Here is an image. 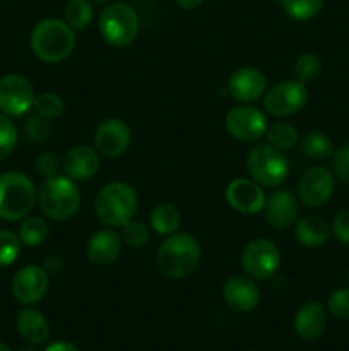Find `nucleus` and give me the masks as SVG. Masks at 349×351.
Segmentation results:
<instances>
[{
	"label": "nucleus",
	"mask_w": 349,
	"mask_h": 351,
	"mask_svg": "<svg viewBox=\"0 0 349 351\" xmlns=\"http://www.w3.org/2000/svg\"><path fill=\"white\" fill-rule=\"evenodd\" d=\"M202 259L201 243L188 233L168 237L157 249V269L170 280H183L197 271Z\"/></svg>",
	"instance_id": "obj_1"
},
{
	"label": "nucleus",
	"mask_w": 349,
	"mask_h": 351,
	"mask_svg": "<svg viewBox=\"0 0 349 351\" xmlns=\"http://www.w3.org/2000/svg\"><path fill=\"white\" fill-rule=\"evenodd\" d=\"M75 48V33L65 21L43 19L31 33V50L47 64H60Z\"/></svg>",
	"instance_id": "obj_2"
},
{
	"label": "nucleus",
	"mask_w": 349,
	"mask_h": 351,
	"mask_svg": "<svg viewBox=\"0 0 349 351\" xmlns=\"http://www.w3.org/2000/svg\"><path fill=\"white\" fill-rule=\"evenodd\" d=\"M36 202L33 180L21 171L0 175V219L19 221L29 216Z\"/></svg>",
	"instance_id": "obj_3"
},
{
	"label": "nucleus",
	"mask_w": 349,
	"mask_h": 351,
	"mask_svg": "<svg viewBox=\"0 0 349 351\" xmlns=\"http://www.w3.org/2000/svg\"><path fill=\"white\" fill-rule=\"evenodd\" d=\"M38 204L44 216L55 221H65L77 215L81 208V192L74 180L67 177H51L44 180L38 192Z\"/></svg>",
	"instance_id": "obj_4"
},
{
	"label": "nucleus",
	"mask_w": 349,
	"mask_h": 351,
	"mask_svg": "<svg viewBox=\"0 0 349 351\" xmlns=\"http://www.w3.org/2000/svg\"><path fill=\"white\" fill-rule=\"evenodd\" d=\"M94 211L106 226H123L137 213V194L125 182H109L98 192Z\"/></svg>",
	"instance_id": "obj_5"
},
{
	"label": "nucleus",
	"mask_w": 349,
	"mask_h": 351,
	"mask_svg": "<svg viewBox=\"0 0 349 351\" xmlns=\"http://www.w3.org/2000/svg\"><path fill=\"white\" fill-rule=\"evenodd\" d=\"M139 16L129 3L115 2L99 14V33L103 40L116 48H125L139 34Z\"/></svg>",
	"instance_id": "obj_6"
},
{
	"label": "nucleus",
	"mask_w": 349,
	"mask_h": 351,
	"mask_svg": "<svg viewBox=\"0 0 349 351\" xmlns=\"http://www.w3.org/2000/svg\"><path fill=\"white\" fill-rule=\"evenodd\" d=\"M246 171L262 187H277L289 173V165L283 151L270 144H259L246 156Z\"/></svg>",
	"instance_id": "obj_7"
},
{
	"label": "nucleus",
	"mask_w": 349,
	"mask_h": 351,
	"mask_svg": "<svg viewBox=\"0 0 349 351\" xmlns=\"http://www.w3.org/2000/svg\"><path fill=\"white\" fill-rule=\"evenodd\" d=\"M308 103L307 84L291 79L274 84L263 96V108L274 117H289L301 112Z\"/></svg>",
	"instance_id": "obj_8"
},
{
	"label": "nucleus",
	"mask_w": 349,
	"mask_h": 351,
	"mask_svg": "<svg viewBox=\"0 0 349 351\" xmlns=\"http://www.w3.org/2000/svg\"><path fill=\"white\" fill-rule=\"evenodd\" d=\"M281 266V252L270 240L255 239L242 252V267L252 280H269Z\"/></svg>",
	"instance_id": "obj_9"
},
{
	"label": "nucleus",
	"mask_w": 349,
	"mask_h": 351,
	"mask_svg": "<svg viewBox=\"0 0 349 351\" xmlns=\"http://www.w3.org/2000/svg\"><path fill=\"white\" fill-rule=\"evenodd\" d=\"M34 91L31 82L21 74H7L0 77V112L7 117H21L34 105Z\"/></svg>",
	"instance_id": "obj_10"
},
{
	"label": "nucleus",
	"mask_w": 349,
	"mask_h": 351,
	"mask_svg": "<svg viewBox=\"0 0 349 351\" xmlns=\"http://www.w3.org/2000/svg\"><path fill=\"white\" fill-rule=\"evenodd\" d=\"M226 130L231 137L242 143H255L266 136L267 120L266 115L255 106H235L226 115Z\"/></svg>",
	"instance_id": "obj_11"
},
{
	"label": "nucleus",
	"mask_w": 349,
	"mask_h": 351,
	"mask_svg": "<svg viewBox=\"0 0 349 351\" xmlns=\"http://www.w3.org/2000/svg\"><path fill=\"white\" fill-rule=\"evenodd\" d=\"M300 201L308 208H320L331 201L334 194V177L324 167H311L301 175L298 182Z\"/></svg>",
	"instance_id": "obj_12"
},
{
	"label": "nucleus",
	"mask_w": 349,
	"mask_h": 351,
	"mask_svg": "<svg viewBox=\"0 0 349 351\" xmlns=\"http://www.w3.org/2000/svg\"><path fill=\"white\" fill-rule=\"evenodd\" d=\"M226 201L236 213L252 216L263 211L266 194L262 191V185H259L252 178H235L226 187Z\"/></svg>",
	"instance_id": "obj_13"
},
{
	"label": "nucleus",
	"mask_w": 349,
	"mask_h": 351,
	"mask_svg": "<svg viewBox=\"0 0 349 351\" xmlns=\"http://www.w3.org/2000/svg\"><path fill=\"white\" fill-rule=\"evenodd\" d=\"M132 141L129 125L120 119H106L94 132V146L103 156L118 158L125 153Z\"/></svg>",
	"instance_id": "obj_14"
},
{
	"label": "nucleus",
	"mask_w": 349,
	"mask_h": 351,
	"mask_svg": "<svg viewBox=\"0 0 349 351\" xmlns=\"http://www.w3.org/2000/svg\"><path fill=\"white\" fill-rule=\"evenodd\" d=\"M48 273L44 267L26 266L16 273L12 280V295L19 304L33 305L48 291Z\"/></svg>",
	"instance_id": "obj_15"
},
{
	"label": "nucleus",
	"mask_w": 349,
	"mask_h": 351,
	"mask_svg": "<svg viewBox=\"0 0 349 351\" xmlns=\"http://www.w3.org/2000/svg\"><path fill=\"white\" fill-rule=\"evenodd\" d=\"M228 91L233 99L240 103H252L266 95L267 79L259 69L242 67L228 79Z\"/></svg>",
	"instance_id": "obj_16"
},
{
	"label": "nucleus",
	"mask_w": 349,
	"mask_h": 351,
	"mask_svg": "<svg viewBox=\"0 0 349 351\" xmlns=\"http://www.w3.org/2000/svg\"><path fill=\"white\" fill-rule=\"evenodd\" d=\"M222 298L235 312H252L260 302V290L252 278L233 276L222 287Z\"/></svg>",
	"instance_id": "obj_17"
},
{
	"label": "nucleus",
	"mask_w": 349,
	"mask_h": 351,
	"mask_svg": "<svg viewBox=\"0 0 349 351\" xmlns=\"http://www.w3.org/2000/svg\"><path fill=\"white\" fill-rule=\"evenodd\" d=\"M65 177L74 182L91 180L99 170V156L92 147L75 146L62 160Z\"/></svg>",
	"instance_id": "obj_18"
},
{
	"label": "nucleus",
	"mask_w": 349,
	"mask_h": 351,
	"mask_svg": "<svg viewBox=\"0 0 349 351\" xmlns=\"http://www.w3.org/2000/svg\"><path fill=\"white\" fill-rule=\"evenodd\" d=\"M300 213L298 199L289 191H277L266 199L263 215H266L267 225L272 228H286L293 225Z\"/></svg>",
	"instance_id": "obj_19"
},
{
	"label": "nucleus",
	"mask_w": 349,
	"mask_h": 351,
	"mask_svg": "<svg viewBox=\"0 0 349 351\" xmlns=\"http://www.w3.org/2000/svg\"><path fill=\"white\" fill-rule=\"evenodd\" d=\"M122 239L113 230H99L88 240V259L96 266H109L122 254Z\"/></svg>",
	"instance_id": "obj_20"
},
{
	"label": "nucleus",
	"mask_w": 349,
	"mask_h": 351,
	"mask_svg": "<svg viewBox=\"0 0 349 351\" xmlns=\"http://www.w3.org/2000/svg\"><path fill=\"white\" fill-rule=\"evenodd\" d=\"M327 328V312L318 302H308L294 315V331L301 339H317Z\"/></svg>",
	"instance_id": "obj_21"
},
{
	"label": "nucleus",
	"mask_w": 349,
	"mask_h": 351,
	"mask_svg": "<svg viewBox=\"0 0 349 351\" xmlns=\"http://www.w3.org/2000/svg\"><path fill=\"white\" fill-rule=\"evenodd\" d=\"M17 331L21 338L26 339L29 345H43L50 336V324L47 317L36 308H24L17 314L16 319Z\"/></svg>",
	"instance_id": "obj_22"
},
{
	"label": "nucleus",
	"mask_w": 349,
	"mask_h": 351,
	"mask_svg": "<svg viewBox=\"0 0 349 351\" xmlns=\"http://www.w3.org/2000/svg\"><path fill=\"white\" fill-rule=\"evenodd\" d=\"M328 235H331V228H328L327 221L318 216L301 218L294 228V237H296L298 243L308 247V249L322 247L328 240Z\"/></svg>",
	"instance_id": "obj_23"
},
{
	"label": "nucleus",
	"mask_w": 349,
	"mask_h": 351,
	"mask_svg": "<svg viewBox=\"0 0 349 351\" xmlns=\"http://www.w3.org/2000/svg\"><path fill=\"white\" fill-rule=\"evenodd\" d=\"M181 225V216L174 206L163 202L157 204L156 208L151 211V228L157 233V235L171 237L178 232Z\"/></svg>",
	"instance_id": "obj_24"
},
{
	"label": "nucleus",
	"mask_w": 349,
	"mask_h": 351,
	"mask_svg": "<svg viewBox=\"0 0 349 351\" xmlns=\"http://www.w3.org/2000/svg\"><path fill=\"white\" fill-rule=\"evenodd\" d=\"M289 19L310 21L324 9V0H276Z\"/></svg>",
	"instance_id": "obj_25"
},
{
	"label": "nucleus",
	"mask_w": 349,
	"mask_h": 351,
	"mask_svg": "<svg viewBox=\"0 0 349 351\" xmlns=\"http://www.w3.org/2000/svg\"><path fill=\"white\" fill-rule=\"evenodd\" d=\"M48 223L40 216H26L19 228V240L26 247H38L48 239Z\"/></svg>",
	"instance_id": "obj_26"
},
{
	"label": "nucleus",
	"mask_w": 349,
	"mask_h": 351,
	"mask_svg": "<svg viewBox=\"0 0 349 351\" xmlns=\"http://www.w3.org/2000/svg\"><path fill=\"white\" fill-rule=\"evenodd\" d=\"M266 136L269 139L270 146L277 147L281 151H289L293 149L300 139V132L294 125L287 122H276L272 125L267 127Z\"/></svg>",
	"instance_id": "obj_27"
},
{
	"label": "nucleus",
	"mask_w": 349,
	"mask_h": 351,
	"mask_svg": "<svg viewBox=\"0 0 349 351\" xmlns=\"http://www.w3.org/2000/svg\"><path fill=\"white\" fill-rule=\"evenodd\" d=\"M64 14L65 23L74 31H81L91 24L94 10H92L91 0H68Z\"/></svg>",
	"instance_id": "obj_28"
},
{
	"label": "nucleus",
	"mask_w": 349,
	"mask_h": 351,
	"mask_svg": "<svg viewBox=\"0 0 349 351\" xmlns=\"http://www.w3.org/2000/svg\"><path fill=\"white\" fill-rule=\"evenodd\" d=\"M301 149L311 160H325V158L334 154V144L327 134L320 132V130H313L308 132L301 141Z\"/></svg>",
	"instance_id": "obj_29"
},
{
	"label": "nucleus",
	"mask_w": 349,
	"mask_h": 351,
	"mask_svg": "<svg viewBox=\"0 0 349 351\" xmlns=\"http://www.w3.org/2000/svg\"><path fill=\"white\" fill-rule=\"evenodd\" d=\"M294 79L303 84H310V82L317 81L318 75L322 74V62L317 55L313 53H303L298 57L296 64L293 69Z\"/></svg>",
	"instance_id": "obj_30"
},
{
	"label": "nucleus",
	"mask_w": 349,
	"mask_h": 351,
	"mask_svg": "<svg viewBox=\"0 0 349 351\" xmlns=\"http://www.w3.org/2000/svg\"><path fill=\"white\" fill-rule=\"evenodd\" d=\"M34 110L47 120H55L65 112V101L57 93H41L34 98Z\"/></svg>",
	"instance_id": "obj_31"
},
{
	"label": "nucleus",
	"mask_w": 349,
	"mask_h": 351,
	"mask_svg": "<svg viewBox=\"0 0 349 351\" xmlns=\"http://www.w3.org/2000/svg\"><path fill=\"white\" fill-rule=\"evenodd\" d=\"M120 239H122L125 245L132 247V249H140L149 240V230H147V226L142 221H137V219L132 218L122 226Z\"/></svg>",
	"instance_id": "obj_32"
},
{
	"label": "nucleus",
	"mask_w": 349,
	"mask_h": 351,
	"mask_svg": "<svg viewBox=\"0 0 349 351\" xmlns=\"http://www.w3.org/2000/svg\"><path fill=\"white\" fill-rule=\"evenodd\" d=\"M19 237L14 235L9 230L0 228V267H7L17 259L21 252Z\"/></svg>",
	"instance_id": "obj_33"
},
{
	"label": "nucleus",
	"mask_w": 349,
	"mask_h": 351,
	"mask_svg": "<svg viewBox=\"0 0 349 351\" xmlns=\"http://www.w3.org/2000/svg\"><path fill=\"white\" fill-rule=\"evenodd\" d=\"M17 144V129L12 120L0 113V161L5 160Z\"/></svg>",
	"instance_id": "obj_34"
},
{
	"label": "nucleus",
	"mask_w": 349,
	"mask_h": 351,
	"mask_svg": "<svg viewBox=\"0 0 349 351\" xmlns=\"http://www.w3.org/2000/svg\"><path fill=\"white\" fill-rule=\"evenodd\" d=\"M24 130H26L27 139L33 143H47L51 137V125L47 119L40 117L36 113L34 117H29L24 123Z\"/></svg>",
	"instance_id": "obj_35"
},
{
	"label": "nucleus",
	"mask_w": 349,
	"mask_h": 351,
	"mask_svg": "<svg viewBox=\"0 0 349 351\" xmlns=\"http://www.w3.org/2000/svg\"><path fill=\"white\" fill-rule=\"evenodd\" d=\"M328 314L339 321L349 319V288H341L335 290L327 300Z\"/></svg>",
	"instance_id": "obj_36"
},
{
	"label": "nucleus",
	"mask_w": 349,
	"mask_h": 351,
	"mask_svg": "<svg viewBox=\"0 0 349 351\" xmlns=\"http://www.w3.org/2000/svg\"><path fill=\"white\" fill-rule=\"evenodd\" d=\"M62 163L53 153H41L36 160V171L43 178L57 177L58 170H60Z\"/></svg>",
	"instance_id": "obj_37"
},
{
	"label": "nucleus",
	"mask_w": 349,
	"mask_h": 351,
	"mask_svg": "<svg viewBox=\"0 0 349 351\" xmlns=\"http://www.w3.org/2000/svg\"><path fill=\"white\" fill-rule=\"evenodd\" d=\"M332 168L342 182L349 184V144L335 151L332 156Z\"/></svg>",
	"instance_id": "obj_38"
},
{
	"label": "nucleus",
	"mask_w": 349,
	"mask_h": 351,
	"mask_svg": "<svg viewBox=\"0 0 349 351\" xmlns=\"http://www.w3.org/2000/svg\"><path fill=\"white\" fill-rule=\"evenodd\" d=\"M332 233L344 245H349V209L341 211L332 223Z\"/></svg>",
	"instance_id": "obj_39"
},
{
	"label": "nucleus",
	"mask_w": 349,
	"mask_h": 351,
	"mask_svg": "<svg viewBox=\"0 0 349 351\" xmlns=\"http://www.w3.org/2000/svg\"><path fill=\"white\" fill-rule=\"evenodd\" d=\"M44 351H81V350L70 341H55L51 343V345Z\"/></svg>",
	"instance_id": "obj_40"
},
{
	"label": "nucleus",
	"mask_w": 349,
	"mask_h": 351,
	"mask_svg": "<svg viewBox=\"0 0 349 351\" xmlns=\"http://www.w3.org/2000/svg\"><path fill=\"white\" fill-rule=\"evenodd\" d=\"M44 271H47L48 274L50 273H58V271H60V267H62V261H60V257L58 256H50L47 259V263H44Z\"/></svg>",
	"instance_id": "obj_41"
},
{
	"label": "nucleus",
	"mask_w": 349,
	"mask_h": 351,
	"mask_svg": "<svg viewBox=\"0 0 349 351\" xmlns=\"http://www.w3.org/2000/svg\"><path fill=\"white\" fill-rule=\"evenodd\" d=\"M202 2H204V0H174V3H177V5L183 10L197 9Z\"/></svg>",
	"instance_id": "obj_42"
},
{
	"label": "nucleus",
	"mask_w": 349,
	"mask_h": 351,
	"mask_svg": "<svg viewBox=\"0 0 349 351\" xmlns=\"http://www.w3.org/2000/svg\"><path fill=\"white\" fill-rule=\"evenodd\" d=\"M19 351H38V350L34 348V345H31V346H24V348H21Z\"/></svg>",
	"instance_id": "obj_43"
},
{
	"label": "nucleus",
	"mask_w": 349,
	"mask_h": 351,
	"mask_svg": "<svg viewBox=\"0 0 349 351\" xmlns=\"http://www.w3.org/2000/svg\"><path fill=\"white\" fill-rule=\"evenodd\" d=\"M0 351H12V350H10L7 345H3V343H0Z\"/></svg>",
	"instance_id": "obj_44"
},
{
	"label": "nucleus",
	"mask_w": 349,
	"mask_h": 351,
	"mask_svg": "<svg viewBox=\"0 0 349 351\" xmlns=\"http://www.w3.org/2000/svg\"><path fill=\"white\" fill-rule=\"evenodd\" d=\"M91 2H96V3H105V2H108V0H91Z\"/></svg>",
	"instance_id": "obj_45"
},
{
	"label": "nucleus",
	"mask_w": 349,
	"mask_h": 351,
	"mask_svg": "<svg viewBox=\"0 0 349 351\" xmlns=\"http://www.w3.org/2000/svg\"><path fill=\"white\" fill-rule=\"evenodd\" d=\"M348 281H349V273H348Z\"/></svg>",
	"instance_id": "obj_46"
}]
</instances>
